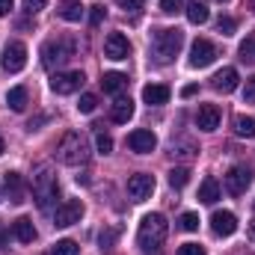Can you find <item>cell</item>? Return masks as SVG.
<instances>
[{"mask_svg":"<svg viewBox=\"0 0 255 255\" xmlns=\"http://www.w3.org/2000/svg\"><path fill=\"white\" fill-rule=\"evenodd\" d=\"M6 104H9V110L24 113V107H27V89H24V86H12V89L6 92Z\"/></svg>","mask_w":255,"mask_h":255,"instance_id":"cell-24","label":"cell"},{"mask_svg":"<svg viewBox=\"0 0 255 255\" xmlns=\"http://www.w3.org/2000/svg\"><path fill=\"white\" fill-rule=\"evenodd\" d=\"M125 86H128V77L122 74V71H107V74L101 77V89L110 92V95H119Z\"/></svg>","mask_w":255,"mask_h":255,"instance_id":"cell-21","label":"cell"},{"mask_svg":"<svg viewBox=\"0 0 255 255\" xmlns=\"http://www.w3.org/2000/svg\"><path fill=\"white\" fill-rule=\"evenodd\" d=\"M166 235H169V223H166V217H163V214H145L142 223H139L136 241H139L142 253H160Z\"/></svg>","mask_w":255,"mask_h":255,"instance_id":"cell-1","label":"cell"},{"mask_svg":"<svg viewBox=\"0 0 255 255\" xmlns=\"http://www.w3.org/2000/svg\"><path fill=\"white\" fill-rule=\"evenodd\" d=\"M95 107H98V95H92V92L80 95V101H77V110L80 113H95Z\"/></svg>","mask_w":255,"mask_h":255,"instance_id":"cell-32","label":"cell"},{"mask_svg":"<svg viewBox=\"0 0 255 255\" xmlns=\"http://www.w3.org/2000/svg\"><path fill=\"white\" fill-rule=\"evenodd\" d=\"M196 92H199V86H196V83H190V86H184V89H181V95H184V98H193Z\"/></svg>","mask_w":255,"mask_h":255,"instance_id":"cell-42","label":"cell"},{"mask_svg":"<svg viewBox=\"0 0 255 255\" xmlns=\"http://www.w3.org/2000/svg\"><path fill=\"white\" fill-rule=\"evenodd\" d=\"M3 151H6V145H3V136H0V154H3Z\"/></svg>","mask_w":255,"mask_h":255,"instance_id":"cell-47","label":"cell"},{"mask_svg":"<svg viewBox=\"0 0 255 255\" xmlns=\"http://www.w3.org/2000/svg\"><path fill=\"white\" fill-rule=\"evenodd\" d=\"M184 45V33L178 27H166V30H154V39H151V51H154V60L157 63H172L178 57Z\"/></svg>","mask_w":255,"mask_h":255,"instance_id":"cell-3","label":"cell"},{"mask_svg":"<svg viewBox=\"0 0 255 255\" xmlns=\"http://www.w3.org/2000/svg\"><path fill=\"white\" fill-rule=\"evenodd\" d=\"M250 184H253V169H250V166L238 163V166H232V169L226 172V190L232 193V196H244Z\"/></svg>","mask_w":255,"mask_h":255,"instance_id":"cell-7","label":"cell"},{"mask_svg":"<svg viewBox=\"0 0 255 255\" xmlns=\"http://www.w3.org/2000/svg\"><path fill=\"white\" fill-rule=\"evenodd\" d=\"M130 54V42H128L125 33H110L104 39V57L107 60H128Z\"/></svg>","mask_w":255,"mask_h":255,"instance_id":"cell-13","label":"cell"},{"mask_svg":"<svg viewBox=\"0 0 255 255\" xmlns=\"http://www.w3.org/2000/svg\"><path fill=\"white\" fill-rule=\"evenodd\" d=\"M119 6H122L125 12H139V9H142V0H119Z\"/></svg>","mask_w":255,"mask_h":255,"instance_id":"cell-41","label":"cell"},{"mask_svg":"<svg viewBox=\"0 0 255 255\" xmlns=\"http://www.w3.org/2000/svg\"><path fill=\"white\" fill-rule=\"evenodd\" d=\"M211 229H214L217 238H232V235L238 232V217H235L232 211H214Z\"/></svg>","mask_w":255,"mask_h":255,"instance_id":"cell-15","label":"cell"},{"mask_svg":"<svg viewBox=\"0 0 255 255\" xmlns=\"http://www.w3.org/2000/svg\"><path fill=\"white\" fill-rule=\"evenodd\" d=\"M151 193H154V175L136 172V175L128 178V196L133 202H145V199H151Z\"/></svg>","mask_w":255,"mask_h":255,"instance_id":"cell-9","label":"cell"},{"mask_svg":"<svg viewBox=\"0 0 255 255\" xmlns=\"http://www.w3.org/2000/svg\"><path fill=\"white\" fill-rule=\"evenodd\" d=\"M187 181H190V169H187V166H178V169H172V172H169V184H172L175 190L187 187Z\"/></svg>","mask_w":255,"mask_h":255,"instance_id":"cell-28","label":"cell"},{"mask_svg":"<svg viewBox=\"0 0 255 255\" xmlns=\"http://www.w3.org/2000/svg\"><path fill=\"white\" fill-rule=\"evenodd\" d=\"M74 57V42L71 39H51L42 45V65L45 68H54V65H63Z\"/></svg>","mask_w":255,"mask_h":255,"instance_id":"cell-5","label":"cell"},{"mask_svg":"<svg viewBox=\"0 0 255 255\" xmlns=\"http://www.w3.org/2000/svg\"><path fill=\"white\" fill-rule=\"evenodd\" d=\"M83 71H57L54 77H51V89L57 92V95H71V92H77L80 86H83Z\"/></svg>","mask_w":255,"mask_h":255,"instance_id":"cell-8","label":"cell"},{"mask_svg":"<svg viewBox=\"0 0 255 255\" xmlns=\"http://www.w3.org/2000/svg\"><path fill=\"white\" fill-rule=\"evenodd\" d=\"M247 9H250V12H255V0H247Z\"/></svg>","mask_w":255,"mask_h":255,"instance_id":"cell-46","label":"cell"},{"mask_svg":"<svg viewBox=\"0 0 255 255\" xmlns=\"http://www.w3.org/2000/svg\"><path fill=\"white\" fill-rule=\"evenodd\" d=\"M241 255H247V253H241Z\"/></svg>","mask_w":255,"mask_h":255,"instance_id":"cell-48","label":"cell"},{"mask_svg":"<svg viewBox=\"0 0 255 255\" xmlns=\"http://www.w3.org/2000/svg\"><path fill=\"white\" fill-rule=\"evenodd\" d=\"M241 60L255 65V36H250L247 42H241Z\"/></svg>","mask_w":255,"mask_h":255,"instance_id":"cell-31","label":"cell"},{"mask_svg":"<svg viewBox=\"0 0 255 255\" xmlns=\"http://www.w3.org/2000/svg\"><path fill=\"white\" fill-rule=\"evenodd\" d=\"M116 238H119V229H104V232L98 235V244H101V250H110V247L116 244Z\"/></svg>","mask_w":255,"mask_h":255,"instance_id":"cell-35","label":"cell"},{"mask_svg":"<svg viewBox=\"0 0 255 255\" xmlns=\"http://www.w3.org/2000/svg\"><path fill=\"white\" fill-rule=\"evenodd\" d=\"M57 160L65 163V166H80L89 160V142L80 130H68L63 133L60 145H57Z\"/></svg>","mask_w":255,"mask_h":255,"instance_id":"cell-2","label":"cell"},{"mask_svg":"<svg viewBox=\"0 0 255 255\" xmlns=\"http://www.w3.org/2000/svg\"><path fill=\"white\" fill-rule=\"evenodd\" d=\"M12 235H15V241H21V244H33V241H36V226H33V220H30V217H18V220L12 223Z\"/></svg>","mask_w":255,"mask_h":255,"instance_id":"cell-18","label":"cell"},{"mask_svg":"<svg viewBox=\"0 0 255 255\" xmlns=\"http://www.w3.org/2000/svg\"><path fill=\"white\" fill-rule=\"evenodd\" d=\"M235 30H238V21L235 18H229V15L217 18V33L220 36H235Z\"/></svg>","mask_w":255,"mask_h":255,"instance_id":"cell-30","label":"cell"},{"mask_svg":"<svg viewBox=\"0 0 255 255\" xmlns=\"http://www.w3.org/2000/svg\"><path fill=\"white\" fill-rule=\"evenodd\" d=\"M33 193H36V205L42 211H48L54 202H57V178L48 166H42L36 175H33Z\"/></svg>","mask_w":255,"mask_h":255,"instance_id":"cell-4","label":"cell"},{"mask_svg":"<svg viewBox=\"0 0 255 255\" xmlns=\"http://www.w3.org/2000/svg\"><path fill=\"white\" fill-rule=\"evenodd\" d=\"M48 6V0H24V9L27 12H42Z\"/></svg>","mask_w":255,"mask_h":255,"instance_id":"cell-40","label":"cell"},{"mask_svg":"<svg viewBox=\"0 0 255 255\" xmlns=\"http://www.w3.org/2000/svg\"><path fill=\"white\" fill-rule=\"evenodd\" d=\"M178 255H208V253H205V247H199V244H181V247H178Z\"/></svg>","mask_w":255,"mask_h":255,"instance_id":"cell-39","label":"cell"},{"mask_svg":"<svg viewBox=\"0 0 255 255\" xmlns=\"http://www.w3.org/2000/svg\"><path fill=\"white\" fill-rule=\"evenodd\" d=\"M208 18H211V12H208V6L202 0H193L190 6H187V21L190 24H205Z\"/></svg>","mask_w":255,"mask_h":255,"instance_id":"cell-27","label":"cell"},{"mask_svg":"<svg viewBox=\"0 0 255 255\" xmlns=\"http://www.w3.org/2000/svg\"><path fill=\"white\" fill-rule=\"evenodd\" d=\"M217 57H220V54H217L214 42H208V39H196V42H193V48H190V65L193 68H208Z\"/></svg>","mask_w":255,"mask_h":255,"instance_id":"cell-10","label":"cell"},{"mask_svg":"<svg viewBox=\"0 0 255 255\" xmlns=\"http://www.w3.org/2000/svg\"><path fill=\"white\" fill-rule=\"evenodd\" d=\"M199 148H196V142L193 139H172V145H169V154L172 157H193Z\"/></svg>","mask_w":255,"mask_h":255,"instance_id":"cell-25","label":"cell"},{"mask_svg":"<svg viewBox=\"0 0 255 255\" xmlns=\"http://www.w3.org/2000/svg\"><path fill=\"white\" fill-rule=\"evenodd\" d=\"M83 12H86V9H83L80 0H63V3L57 6V15H60L63 21H80Z\"/></svg>","mask_w":255,"mask_h":255,"instance_id":"cell-22","label":"cell"},{"mask_svg":"<svg viewBox=\"0 0 255 255\" xmlns=\"http://www.w3.org/2000/svg\"><path fill=\"white\" fill-rule=\"evenodd\" d=\"M178 226H181L184 232H199V214H193V211H187V214H181Z\"/></svg>","mask_w":255,"mask_h":255,"instance_id":"cell-34","label":"cell"},{"mask_svg":"<svg viewBox=\"0 0 255 255\" xmlns=\"http://www.w3.org/2000/svg\"><path fill=\"white\" fill-rule=\"evenodd\" d=\"M238 83H241V74H238V68H232V65L220 68V71L211 77V86H214L217 92H223V95L235 92V89H238Z\"/></svg>","mask_w":255,"mask_h":255,"instance_id":"cell-14","label":"cell"},{"mask_svg":"<svg viewBox=\"0 0 255 255\" xmlns=\"http://www.w3.org/2000/svg\"><path fill=\"white\" fill-rule=\"evenodd\" d=\"M130 116H133V101H130V98H116V101L110 104V119H113V122L125 125Z\"/></svg>","mask_w":255,"mask_h":255,"instance_id":"cell-20","label":"cell"},{"mask_svg":"<svg viewBox=\"0 0 255 255\" xmlns=\"http://www.w3.org/2000/svg\"><path fill=\"white\" fill-rule=\"evenodd\" d=\"M95 148H98V154H110V151H113V139H110L104 130H98V133H95Z\"/></svg>","mask_w":255,"mask_h":255,"instance_id":"cell-33","label":"cell"},{"mask_svg":"<svg viewBox=\"0 0 255 255\" xmlns=\"http://www.w3.org/2000/svg\"><path fill=\"white\" fill-rule=\"evenodd\" d=\"M9 9H12V0H0V18L9 15Z\"/></svg>","mask_w":255,"mask_h":255,"instance_id":"cell-44","label":"cell"},{"mask_svg":"<svg viewBox=\"0 0 255 255\" xmlns=\"http://www.w3.org/2000/svg\"><path fill=\"white\" fill-rule=\"evenodd\" d=\"M128 145H130V151H136V154H148V151L157 148V136H154L148 128H136V130L128 133Z\"/></svg>","mask_w":255,"mask_h":255,"instance_id":"cell-12","label":"cell"},{"mask_svg":"<svg viewBox=\"0 0 255 255\" xmlns=\"http://www.w3.org/2000/svg\"><path fill=\"white\" fill-rule=\"evenodd\" d=\"M89 9H92V12H89V24H92V27H98V24L107 18V9H104L101 3H98V6H89Z\"/></svg>","mask_w":255,"mask_h":255,"instance_id":"cell-36","label":"cell"},{"mask_svg":"<svg viewBox=\"0 0 255 255\" xmlns=\"http://www.w3.org/2000/svg\"><path fill=\"white\" fill-rule=\"evenodd\" d=\"M250 241H253V244H255V223H253V226H250Z\"/></svg>","mask_w":255,"mask_h":255,"instance_id":"cell-45","label":"cell"},{"mask_svg":"<svg viewBox=\"0 0 255 255\" xmlns=\"http://www.w3.org/2000/svg\"><path fill=\"white\" fill-rule=\"evenodd\" d=\"M169 95H172V92H169V86H163V83H148V86H142V101L151 104V107L166 104Z\"/></svg>","mask_w":255,"mask_h":255,"instance_id":"cell-17","label":"cell"},{"mask_svg":"<svg viewBox=\"0 0 255 255\" xmlns=\"http://www.w3.org/2000/svg\"><path fill=\"white\" fill-rule=\"evenodd\" d=\"M3 68L9 71V74H15V71H21L24 65H27V48H24V42H9L6 48H3Z\"/></svg>","mask_w":255,"mask_h":255,"instance_id":"cell-11","label":"cell"},{"mask_svg":"<svg viewBox=\"0 0 255 255\" xmlns=\"http://www.w3.org/2000/svg\"><path fill=\"white\" fill-rule=\"evenodd\" d=\"M244 101L247 104H255V74L247 77V83H244Z\"/></svg>","mask_w":255,"mask_h":255,"instance_id":"cell-37","label":"cell"},{"mask_svg":"<svg viewBox=\"0 0 255 255\" xmlns=\"http://www.w3.org/2000/svg\"><path fill=\"white\" fill-rule=\"evenodd\" d=\"M160 12H166V15H178V12H181V0H160Z\"/></svg>","mask_w":255,"mask_h":255,"instance_id":"cell-38","label":"cell"},{"mask_svg":"<svg viewBox=\"0 0 255 255\" xmlns=\"http://www.w3.org/2000/svg\"><path fill=\"white\" fill-rule=\"evenodd\" d=\"M6 244H9V232H6V226L0 223V250H3Z\"/></svg>","mask_w":255,"mask_h":255,"instance_id":"cell-43","label":"cell"},{"mask_svg":"<svg viewBox=\"0 0 255 255\" xmlns=\"http://www.w3.org/2000/svg\"><path fill=\"white\" fill-rule=\"evenodd\" d=\"M196 125L199 130H217L220 128V107L217 104H202L196 113Z\"/></svg>","mask_w":255,"mask_h":255,"instance_id":"cell-16","label":"cell"},{"mask_svg":"<svg viewBox=\"0 0 255 255\" xmlns=\"http://www.w3.org/2000/svg\"><path fill=\"white\" fill-rule=\"evenodd\" d=\"M80 217H83V202L80 199H65L63 205H57V211H54V226L57 229H68V226L80 223Z\"/></svg>","mask_w":255,"mask_h":255,"instance_id":"cell-6","label":"cell"},{"mask_svg":"<svg viewBox=\"0 0 255 255\" xmlns=\"http://www.w3.org/2000/svg\"><path fill=\"white\" fill-rule=\"evenodd\" d=\"M235 133L238 136H244V139H253L255 136V119L253 116H235Z\"/></svg>","mask_w":255,"mask_h":255,"instance_id":"cell-26","label":"cell"},{"mask_svg":"<svg viewBox=\"0 0 255 255\" xmlns=\"http://www.w3.org/2000/svg\"><path fill=\"white\" fill-rule=\"evenodd\" d=\"M3 190H6V196L12 199V202H24L21 196H24V178L18 175V172H6L3 175Z\"/></svg>","mask_w":255,"mask_h":255,"instance_id":"cell-19","label":"cell"},{"mask_svg":"<svg viewBox=\"0 0 255 255\" xmlns=\"http://www.w3.org/2000/svg\"><path fill=\"white\" fill-rule=\"evenodd\" d=\"M51 255H80V247H77L74 241H57L54 250H51Z\"/></svg>","mask_w":255,"mask_h":255,"instance_id":"cell-29","label":"cell"},{"mask_svg":"<svg viewBox=\"0 0 255 255\" xmlns=\"http://www.w3.org/2000/svg\"><path fill=\"white\" fill-rule=\"evenodd\" d=\"M217 199H220V181H217L214 175H208V178L202 181V187H199V202L214 205Z\"/></svg>","mask_w":255,"mask_h":255,"instance_id":"cell-23","label":"cell"}]
</instances>
